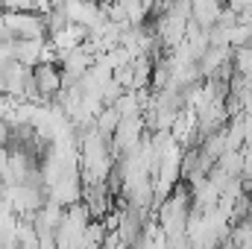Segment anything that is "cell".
Here are the masks:
<instances>
[{
	"mask_svg": "<svg viewBox=\"0 0 252 249\" xmlns=\"http://www.w3.org/2000/svg\"><path fill=\"white\" fill-rule=\"evenodd\" d=\"M32 76H35V85H38V94H41L44 103L56 100L59 91L64 88L62 64H56V62H38L32 67Z\"/></svg>",
	"mask_w": 252,
	"mask_h": 249,
	"instance_id": "obj_1",
	"label": "cell"
},
{
	"mask_svg": "<svg viewBox=\"0 0 252 249\" xmlns=\"http://www.w3.org/2000/svg\"><path fill=\"white\" fill-rule=\"evenodd\" d=\"M50 35H27V38H15V59L27 67H35L41 62V50L47 44Z\"/></svg>",
	"mask_w": 252,
	"mask_h": 249,
	"instance_id": "obj_2",
	"label": "cell"
}]
</instances>
